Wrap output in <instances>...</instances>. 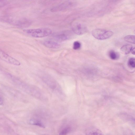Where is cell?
<instances>
[{
  "label": "cell",
  "mask_w": 135,
  "mask_h": 135,
  "mask_svg": "<svg viewBox=\"0 0 135 135\" xmlns=\"http://www.w3.org/2000/svg\"><path fill=\"white\" fill-rule=\"evenodd\" d=\"M25 32L29 35L36 38L46 37L51 34V30L48 28L30 29L25 30Z\"/></svg>",
  "instance_id": "cell-1"
},
{
  "label": "cell",
  "mask_w": 135,
  "mask_h": 135,
  "mask_svg": "<svg viewBox=\"0 0 135 135\" xmlns=\"http://www.w3.org/2000/svg\"><path fill=\"white\" fill-rule=\"evenodd\" d=\"M91 34L95 38L99 40H104L110 38L113 35V33L110 31L97 28L93 30Z\"/></svg>",
  "instance_id": "cell-2"
},
{
  "label": "cell",
  "mask_w": 135,
  "mask_h": 135,
  "mask_svg": "<svg viewBox=\"0 0 135 135\" xmlns=\"http://www.w3.org/2000/svg\"><path fill=\"white\" fill-rule=\"evenodd\" d=\"M0 59L12 65L17 66H19L20 65V63L19 61L0 49Z\"/></svg>",
  "instance_id": "cell-3"
},
{
  "label": "cell",
  "mask_w": 135,
  "mask_h": 135,
  "mask_svg": "<svg viewBox=\"0 0 135 135\" xmlns=\"http://www.w3.org/2000/svg\"><path fill=\"white\" fill-rule=\"evenodd\" d=\"M72 28L73 32L78 35H83L86 33L87 31L86 27L83 24L79 23L74 24Z\"/></svg>",
  "instance_id": "cell-4"
},
{
  "label": "cell",
  "mask_w": 135,
  "mask_h": 135,
  "mask_svg": "<svg viewBox=\"0 0 135 135\" xmlns=\"http://www.w3.org/2000/svg\"><path fill=\"white\" fill-rule=\"evenodd\" d=\"M54 37L55 39L59 41H63L69 39L70 37V32H62L55 34Z\"/></svg>",
  "instance_id": "cell-5"
},
{
  "label": "cell",
  "mask_w": 135,
  "mask_h": 135,
  "mask_svg": "<svg viewBox=\"0 0 135 135\" xmlns=\"http://www.w3.org/2000/svg\"><path fill=\"white\" fill-rule=\"evenodd\" d=\"M70 4L69 2H65L52 8L51 11L52 12L61 11L69 7Z\"/></svg>",
  "instance_id": "cell-6"
},
{
  "label": "cell",
  "mask_w": 135,
  "mask_h": 135,
  "mask_svg": "<svg viewBox=\"0 0 135 135\" xmlns=\"http://www.w3.org/2000/svg\"><path fill=\"white\" fill-rule=\"evenodd\" d=\"M44 45L46 47L51 48L57 49L59 48L60 45L57 42L47 40L44 43Z\"/></svg>",
  "instance_id": "cell-7"
},
{
  "label": "cell",
  "mask_w": 135,
  "mask_h": 135,
  "mask_svg": "<svg viewBox=\"0 0 135 135\" xmlns=\"http://www.w3.org/2000/svg\"><path fill=\"white\" fill-rule=\"evenodd\" d=\"M132 49V45L127 44L122 46L120 48V50L123 54H127L130 52Z\"/></svg>",
  "instance_id": "cell-8"
},
{
  "label": "cell",
  "mask_w": 135,
  "mask_h": 135,
  "mask_svg": "<svg viewBox=\"0 0 135 135\" xmlns=\"http://www.w3.org/2000/svg\"><path fill=\"white\" fill-rule=\"evenodd\" d=\"M86 134L98 135L103 134L101 131L98 129L95 128L90 129L86 131Z\"/></svg>",
  "instance_id": "cell-9"
},
{
  "label": "cell",
  "mask_w": 135,
  "mask_h": 135,
  "mask_svg": "<svg viewBox=\"0 0 135 135\" xmlns=\"http://www.w3.org/2000/svg\"><path fill=\"white\" fill-rule=\"evenodd\" d=\"M29 123L31 124L36 125L42 128L45 127L44 124L39 120L32 119L30 120Z\"/></svg>",
  "instance_id": "cell-10"
},
{
  "label": "cell",
  "mask_w": 135,
  "mask_h": 135,
  "mask_svg": "<svg viewBox=\"0 0 135 135\" xmlns=\"http://www.w3.org/2000/svg\"><path fill=\"white\" fill-rule=\"evenodd\" d=\"M108 55L110 58L113 60L117 59L119 56L118 54L113 50H110L109 51Z\"/></svg>",
  "instance_id": "cell-11"
},
{
  "label": "cell",
  "mask_w": 135,
  "mask_h": 135,
  "mask_svg": "<svg viewBox=\"0 0 135 135\" xmlns=\"http://www.w3.org/2000/svg\"><path fill=\"white\" fill-rule=\"evenodd\" d=\"M124 39L126 41L132 44H135V36L133 35H128L126 36Z\"/></svg>",
  "instance_id": "cell-12"
},
{
  "label": "cell",
  "mask_w": 135,
  "mask_h": 135,
  "mask_svg": "<svg viewBox=\"0 0 135 135\" xmlns=\"http://www.w3.org/2000/svg\"><path fill=\"white\" fill-rule=\"evenodd\" d=\"M135 59L134 58H131L128 60V64L129 66L132 68L135 67Z\"/></svg>",
  "instance_id": "cell-13"
},
{
  "label": "cell",
  "mask_w": 135,
  "mask_h": 135,
  "mask_svg": "<svg viewBox=\"0 0 135 135\" xmlns=\"http://www.w3.org/2000/svg\"><path fill=\"white\" fill-rule=\"evenodd\" d=\"M71 128L68 126L65 127L60 133L59 134L66 135L71 130Z\"/></svg>",
  "instance_id": "cell-14"
},
{
  "label": "cell",
  "mask_w": 135,
  "mask_h": 135,
  "mask_svg": "<svg viewBox=\"0 0 135 135\" xmlns=\"http://www.w3.org/2000/svg\"><path fill=\"white\" fill-rule=\"evenodd\" d=\"M81 46V44L78 41H75L73 44V48L75 50H78L80 49Z\"/></svg>",
  "instance_id": "cell-15"
},
{
  "label": "cell",
  "mask_w": 135,
  "mask_h": 135,
  "mask_svg": "<svg viewBox=\"0 0 135 135\" xmlns=\"http://www.w3.org/2000/svg\"><path fill=\"white\" fill-rule=\"evenodd\" d=\"M7 3L6 0H0V8L5 6Z\"/></svg>",
  "instance_id": "cell-16"
},
{
  "label": "cell",
  "mask_w": 135,
  "mask_h": 135,
  "mask_svg": "<svg viewBox=\"0 0 135 135\" xmlns=\"http://www.w3.org/2000/svg\"><path fill=\"white\" fill-rule=\"evenodd\" d=\"M131 52L132 54L135 55V48L134 47L133 48H132Z\"/></svg>",
  "instance_id": "cell-17"
},
{
  "label": "cell",
  "mask_w": 135,
  "mask_h": 135,
  "mask_svg": "<svg viewBox=\"0 0 135 135\" xmlns=\"http://www.w3.org/2000/svg\"><path fill=\"white\" fill-rule=\"evenodd\" d=\"M3 103V101L2 98L0 97V105H2Z\"/></svg>",
  "instance_id": "cell-18"
}]
</instances>
